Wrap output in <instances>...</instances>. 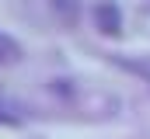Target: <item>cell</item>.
Listing matches in <instances>:
<instances>
[{
    "label": "cell",
    "instance_id": "cell-1",
    "mask_svg": "<svg viewBox=\"0 0 150 139\" xmlns=\"http://www.w3.org/2000/svg\"><path fill=\"white\" fill-rule=\"evenodd\" d=\"M32 7H35V18H42L52 28H70L77 25V14H80L77 0H32Z\"/></svg>",
    "mask_w": 150,
    "mask_h": 139
},
{
    "label": "cell",
    "instance_id": "cell-2",
    "mask_svg": "<svg viewBox=\"0 0 150 139\" xmlns=\"http://www.w3.org/2000/svg\"><path fill=\"white\" fill-rule=\"evenodd\" d=\"M94 25H98L105 35H119L122 32V11H119V4L101 0V4L94 7Z\"/></svg>",
    "mask_w": 150,
    "mask_h": 139
},
{
    "label": "cell",
    "instance_id": "cell-3",
    "mask_svg": "<svg viewBox=\"0 0 150 139\" xmlns=\"http://www.w3.org/2000/svg\"><path fill=\"white\" fill-rule=\"evenodd\" d=\"M4 59H18V45H14V38H7V35H0V63Z\"/></svg>",
    "mask_w": 150,
    "mask_h": 139
},
{
    "label": "cell",
    "instance_id": "cell-4",
    "mask_svg": "<svg viewBox=\"0 0 150 139\" xmlns=\"http://www.w3.org/2000/svg\"><path fill=\"white\" fill-rule=\"evenodd\" d=\"M14 122H18L14 115H7V111H0V125H14Z\"/></svg>",
    "mask_w": 150,
    "mask_h": 139
}]
</instances>
